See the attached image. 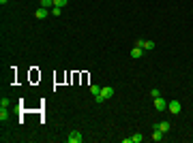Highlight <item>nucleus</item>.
Here are the masks:
<instances>
[{
	"mask_svg": "<svg viewBox=\"0 0 193 143\" xmlns=\"http://www.w3.org/2000/svg\"><path fill=\"white\" fill-rule=\"evenodd\" d=\"M7 118H9V111H7V107H2V109H0V120L4 122Z\"/></svg>",
	"mask_w": 193,
	"mask_h": 143,
	"instance_id": "nucleus-11",
	"label": "nucleus"
},
{
	"mask_svg": "<svg viewBox=\"0 0 193 143\" xmlns=\"http://www.w3.org/2000/svg\"><path fill=\"white\" fill-rule=\"evenodd\" d=\"M60 11H62L60 7H52V15H54V17H58V15H60Z\"/></svg>",
	"mask_w": 193,
	"mask_h": 143,
	"instance_id": "nucleus-14",
	"label": "nucleus"
},
{
	"mask_svg": "<svg viewBox=\"0 0 193 143\" xmlns=\"http://www.w3.org/2000/svg\"><path fill=\"white\" fill-rule=\"evenodd\" d=\"M114 94H116L114 88L105 86V88H101V94H99V96H95V101H96V103H105V101H110V98H112Z\"/></svg>",
	"mask_w": 193,
	"mask_h": 143,
	"instance_id": "nucleus-1",
	"label": "nucleus"
},
{
	"mask_svg": "<svg viewBox=\"0 0 193 143\" xmlns=\"http://www.w3.org/2000/svg\"><path fill=\"white\" fill-rule=\"evenodd\" d=\"M0 107H9V98H7V96H2V101H0Z\"/></svg>",
	"mask_w": 193,
	"mask_h": 143,
	"instance_id": "nucleus-15",
	"label": "nucleus"
},
{
	"mask_svg": "<svg viewBox=\"0 0 193 143\" xmlns=\"http://www.w3.org/2000/svg\"><path fill=\"white\" fill-rule=\"evenodd\" d=\"M90 92H92L95 96H99V94H101V88H99V86H90Z\"/></svg>",
	"mask_w": 193,
	"mask_h": 143,
	"instance_id": "nucleus-13",
	"label": "nucleus"
},
{
	"mask_svg": "<svg viewBox=\"0 0 193 143\" xmlns=\"http://www.w3.org/2000/svg\"><path fill=\"white\" fill-rule=\"evenodd\" d=\"M82 141H84V137H82L79 130H73V132L67 137V143H82Z\"/></svg>",
	"mask_w": 193,
	"mask_h": 143,
	"instance_id": "nucleus-4",
	"label": "nucleus"
},
{
	"mask_svg": "<svg viewBox=\"0 0 193 143\" xmlns=\"http://www.w3.org/2000/svg\"><path fill=\"white\" fill-rule=\"evenodd\" d=\"M150 96H153V98H157V96H161V94H159V90H150Z\"/></svg>",
	"mask_w": 193,
	"mask_h": 143,
	"instance_id": "nucleus-16",
	"label": "nucleus"
},
{
	"mask_svg": "<svg viewBox=\"0 0 193 143\" xmlns=\"http://www.w3.org/2000/svg\"><path fill=\"white\" fill-rule=\"evenodd\" d=\"M131 143H142V135H139V132H135L133 137H131Z\"/></svg>",
	"mask_w": 193,
	"mask_h": 143,
	"instance_id": "nucleus-12",
	"label": "nucleus"
},
{
	"mask_svg": "<svg viewBox=\"0 0 193 143\" xmlns=\"http://www.w3.org/2000/svg\"><path fill=\"white\" fill-rule=\"evenodd\" d=\"M167 111L174 113V115H178V113L182 111V107H180V103H178V101H170V103H167Z\"/></svg>",
	"mask_w": 193,
	"mask_h": 143,
	"instance_id": "nucleus-3",
	"label": "nucleus"
},
{
	"mask_svg": "<svg viewBox=\"0 0 193 143\" xmlns=\"http://www.w3.org/2000/svg\"><path fill=\"white\" fill-rule=\"evenodd\" d=\"M35 17H39V19L49 17V9H43V7H39L37 11H35Z\"/></svg>",
	"mask_w": 193,
	"mask_h": 143,
	"instance_id": "nucleus-5",
	"label": "nucleus"
},
{
	"mask_svg": "<svg viewBox=\"0 0 193 143\" xmlns=\"http://www.w3.org/2000/svg\"><path fill=\"white\" fill-rule=\"evenodd\" d=\"M7 2H9V0H0V4H7Z\"/></svg>",
	"mask_w": 193,
	"mask_h": 143,
	"instance_id": "nucleus-17",
	"label": "nucleus"
},
{
	"mask_svg": "<svg viewBox=\"0 0 193 143\" xmlns=\"http://www.w3.org/2000/svg\"><path fill=\"white\" fill-rule=\"evenodd\" d=\"M159 128H161V132L165 135V132H170V128H172V124H170V122H161V124H159Z\"/></svg>",
	"mask_w": 193,
	"mask_h": 143,
	"instance_id": "nucleus-8",
	"label": "nucleus"
},
{
	"mask_svg": "<svg viewBox=\"0 0 193 143\" xmlns=\"http://www.w3.org/2000/svg\"><path fill=\"white\" fill-rule=\"evenodd\" d=\"M69 4V0H54V7H60V9H64Z\"/></svg>",
	"mask_w": 193,
	"mask_h": 143,
	"instance_id": "nucleus-10",
	"label": "nucleus"
},
{
	"mask_svg": "<svg viewBox=\"0 0 193 143\" xmlns=\"http://www.w3.org/2000/svg\"><path fill=\"white\" fill-rule=\"evenodd\" d=\"M142 54H144V51H142V47H137V45H135L133 49H131V58H133V60L142 58Z\"/></svg>",
	"mask_w": 193,
	"mask_h": 143,
	"instance_id": "nucleus-7",
	"label": "nucleus"
},
{
	"mask_svg": "<svg viewBox=\"0 0 193 143\" xmlns=\"http://www.w3.org/2000/svg\"><path fill=\"white\" fill-rule=\"evenodd\" d=\"M153 141H163V132H161V128H153Z\"/></svg>",
	"mask_w": 193,
	"mask_h": 143,
	"instance_id": "nucleus-6",
	"label": "nucleus"
},
{
	"mask_svg": "<svg viewBox=\"0 0 193 143\" xmlns=\"http://www.w3.org/2000/svg\"><path fill=\"white\" fill-rule=\"evenodd\" d=\"M153 105H154V109L161 113V111H165V109H167V101H165V98H161V96H157Z\"/></svg>",
	"mask_w": 193,
	"mask_h": 143,
	"instance_id": "nucleus-2",
	"label": "nucleus"
},
{
	"mask_svg": "<svg viewBox=\"0 0 193 143\" xmlns=\"http://www.w3.org/2000/svg\"><path fill=\"white\" fill-rule=\"evenodd\" d=\"M41 7L43 9H52L54 7V0H41Z\"/></svg>",
	"mask_w": 193,
	"mask_h": 143,
	"instance_id": "nucleus-9",
	"label": "nucleus"
}]
</instances>
